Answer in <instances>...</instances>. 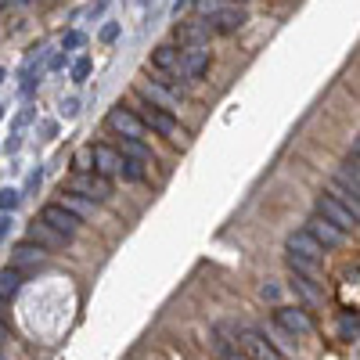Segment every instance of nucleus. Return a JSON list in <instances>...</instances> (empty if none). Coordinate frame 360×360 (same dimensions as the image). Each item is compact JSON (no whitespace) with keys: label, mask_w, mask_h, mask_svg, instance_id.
Masks as SVG:
<instances>
[{"label":"nucleus","mask_w":360,"mask_h":360,"mask_svg":"<svg viewBox=\"0 0 360 360\" xmlns=\"http://www.w3.org/2000/svg\"><path fill=\"white\" fill-rule=\"evenodd\" d=\"M328 195H332L335 202H342L349 213H356L360 217V191H349V188H342L339 180H328Z\"/></svg>","instance_id":"aec40b11"},{"label":"nucleus","mask_w":360,"mask_h":360,"mask_svg":"<svg viewBox=\"0 0 360 360\" xmlns=\"http://www.w3.org/2000/svg\"><path fill=\"white\" fill-rule=\"evenodd\" d=\"M69 191H76V195H83V198H90V202H108V198H112V180L86 169V173H76V176L69 180Z\"/></svg>","instance_id":"f257e3e1"},{"label":"nucleus","mask_w":360,"mask_h":360,"mask_svg":"<svg viewBox=\"0 0 360 360\" xmlns=\"http://www.w3.org/2000/svg\"><path fill=\"white\" fill-rule=\"evenodd\" d=\"M288 266L295 270V274H303V278H314V274H317V263H314V259H303V256H292V252H288Z\"/></svg>","instance_id":"393cba45"},{"label":"nucleus","mask_w":360,"mask_h":360,"mask_svg":"<svg viewBox=\"0 0 360 360\" xmlns=\"http://www.w3.org/2000/svg\"><path fill=\"white\" fill-rule=\"evenodd\" d=\"M274 321L285 328V332H292V335H310L314 332V321L307 317V310H295V307H281L274 314Z\"/></svg>","instance_id":"f8f14e48"},{"label":"nucleus","mask_w":360,"mask_h":360,"mask_svg":"<svg viewBox=\"0 0 360 360\" xmlns=\"http://www.w3.org/2000/svg\"><path fill=\"white\" fill-rule=\"evenodd\" d=\"M47 259V252H44V245H37V242H22V245H15V252H11V266L15 270H22V266H40Z\"/></svg>","instance_id":"2eb2a0df"},{"label":"nucleus","mask_w":360,"mask_h":360,"mask_svg":"<svg viewBox=\"0 0 360 360\" xmlns=\"http://www.w3.org/2000/svg\"><path fill=\"white\" fill-rule=\"evenodd\" d=\"M224 360H249V356H245V353H234V349H227V353H224Z\"/></svg>","instance_id":"c9c22d12"},{"label":"nucleus","mask_w":360,"mask_h":360,"mask_svg":"<svg viewBox=\"0 0 360 360\" xmlns=\"http://www.w3.org/2000/svg\"><path fill=\"white\" fill-rule=\"evenodd\" d=\"M58 112H62V119H76V115H79V101H76V98H62Z\"/></svg>","instance_id":"7c9ffc66"},{"label":"nucleus","mask_w":360,"mask_h":360,"mask_svg":"<svg viewBox=\"0 0 360 360\" xmlns=\"http://www.w3.org/2000/svg\"><path fill=\"white\" fill-rule=\"evenodd\" d=\"M58 134V123H44V137H54Z\"/></svg>","instance_id":"e433bc0d"},{"label":"nucleus","mask_w":360,"mask_h":360,"mask_svg":"<svg viewBox=\"0 0 360 360\" xmlns=\"http://www.w3.org/2000/svg\"><path fill=\"white\" fill-rule=\"evenodd\" d=\"M8 339H11V332H8V324L0 321V342H8Z\"/></svg>","instance_id":"4c0bfd02"},{"label":"nucleus","mask_w":360,"mask_h":360,"mask_svg":"<svg viewBox=\"0 0 360 360\" xmlns=\"http://www.w3.org/2000/svg\"><path fill=\"white\" fill-rule=\"evenodd\" d=\"M119 155H127V159H141V162H152V148H148L141 137H123V152Z\"/></svg>","instance_id":"412c9836"},{"label":"nucleus","mask_w":360,"mask_h":360,"mask_svg":"<svg viewBox=\"0 0 360 360\" xmlns=\"http://www.w3.org/2000/svg\"><path fill=\"white\" fill-rule=\"evenodd\" d=\"M137 119L144 123V130H155L159 137H169V141H180L176 134H180V127H176V119H173V112H162V108H155V105H141L137 108Z\"/></svg>","instance_id":"f03ea898"},{"label":"nucleus","mask_w":360,"mask_h":360,"mask_svg":"<svg viewBox=\"0 0 360 360\" xmlns=\"http://www.w3.org/2000/svg\"><path fill=\"white\" fill-rule=\"evenodd\" d=\"M307 234H314L324 249H335V245H342V242H346V231H339L335 224H328V220H324V217H317V213L307 220Z\"/></svg>","instance_id":"1a4fd4ad"},{"label":"nucleus","mask_w":360,"mask_h":360,"mask_svg":"<svg viewBox=\"0 0 360 360\" xmlns=\"http://www.w3.org/2000/svg\"><path fill=\"white\" fill-rule=\"evenodd\" d=\"M8 231H11V213H8V217H0V242L8 238Z\"/></svg>","instance_id":"f704fd0d"},{"label":"nucleus","mask_w":360,"mask_h":360,"mask_svg":"<svg viewBox=\"0 0 360 360\" xmlns=\"http://www.w3.org/2000/svg\"><path fill=\"white\" fill-rule=\"evenodd\" d=\"M0 314H8V299L4 295H0Z\"/></svg>","instance_id":"58836bf2"},{"label":"nucleus","mask_w":360,"mask_h":360,"mask_svg":"<svg viewBox=\"0 0 360 360\" xmlns=\"http://www.w3.org/2000/svg\"><path fill=\"white\" fill-rule=\"evenodd\" d=\"M332 180H339L342 188H349V191H360V169H356V144H353V155L342 162V169L332 176Z\"/></svg>","instance_id":"a211bd4d"},{"label":"nucleus","mask_w":360,"mask_h":360,"mask_svg":"<svg viewBox=\"0 0 360 360\" xmlns=\"http://www.w3.org/2000/svg\"><path fill=\"white\" fill-rule=\"evenodd\" d=\"M98 37H101V44H115L119 40V22H105Z\"/></svg>","instance_id":"473e14b6"},{"label":"nucleus","mask_w":360,"mask_h":360,"mask_svg":"<svg viewBox=\"0 0 360 360\" xmlns=\"http://www.w3.org/2000/svg\"><path fill=\"white\" fill-rule=\"evenodd\" d=\"M40 220H44V224H51L58 234H65V238H72V234L79 231V224H83L79 217H72V213H69L65 205H47L44 213H40Z\"/></svg>","instance_id":"6e6552de"},{"label":"nucleus","mask_w":360,"mask_h":360,"mask_svg":"<svg viewBox=\"0 0 360 360\" xmlns=\"http://www.w3.org/2000/svg\"><path fill=\"white\" fill-rule=\"evenodd\" d=\"M58 205H65L72 217L83 220V217L94 213V205H98V202H90V198H83V195H76V191H62V202H58Z\"/></svg>","instance_id":"6ab92c4d"},{"label":"nucleus","mask_w":360,"mask_h":360,"mask_svg":"<svg viewBox=\"0 0 360 360\" xmlns=\"http://www.w3.org/2000/svg\"><path fill=\"white\" fill-rule=\"evenodd\" d=\"M0 360H4V356H0Z\"/></svg>","instance_id":"c03bdc74"},{"label":"nucleus","mask_w":360,"mask_h":360,"mask_svg":"<svg viewBox=\"0 0 360 360\" xmlns=\"http://www.w3.org/2000/svg\"><path fill=\"white\" fill-rule=\"evenodd\" d=\"M108 127H112L119 137H141V134H144V123L137 119V112H130V108H123V105L108 112Z\"/></svg>","instance_id":"9b49d317"},{"label":"nucleus","mask_w":360,"mask_h":360,"mask_svg":"<svg viewBox=\"0 0 360 360\" xmlns=\"http://www.w3.org/2000/svg\"><path fill=\"white\" fill-rule=\"evenodd\" d=\"M152 65H155V69H162V72H173V76H176L180 51H176L173 44H159V47L152 51Z\"/></svg>","instance_id":"f3484780"},{"label":"nucleus","mask_w":360,"mask_h":360,"mask_svg":"<svg viewBox=\"0 0 360 360\" xmlns=\"http://www.w3.org/2000/svg\"><path fill=\"white\" fill-rule=\"evenodd\" d=\"M288 252L292 256H303V259H314V263H321L324 259V245L317 242L314 234H307V231H295V234H288Z\"/></svg>","instance_id":"9d476101"},{"label":"nucleus","mask_w":360,"mask_h":360,"mask_svg":"<svg viewBox=\"0 0 360 360\" xmlns=\"http://www.w3.org/2000/svg\"><path fill=\"white\" fill-rule=\"evenodd\" d=\"M242 353L249 356V360H281V353H278V346L270 342V339H263L259 332H252V328H245L242 332Z\"/></svg>","instance_id":"423d86ee"},{"label":"nucleus","mask_w":360,"mask_h":360,"mask_svg":"<svg viewBox=\"0 0 360 360\" xmlns=\"http://www.w3.org/2000/svg\"><path fill=\"white\" fill-rule=\"evenodd\" d=\"M0 119H4V105H0Z\"/></svg>","instance_id":"37998d69"},{"label":"nucleus","mask_w":360,"mask_h":360,"mask_svg":"<svg viewBox=\"0 0 360 360\" xmlns=\"http://www.w3.org/2000/svg\"><path fill=\"white\" fill-rule=\"evenodd\" d=\"M8 4H11V0H0V11H4V8H8Z\"/></svg>","instance_id":"ea45409f"},{"label":"nucleus","mask_w":360,"mask_h":360,"mask_svg":"<svg viewBox=\"0 0 360 360\" xmlns=\"http://www.w3.org/2000/svg\"><path fill=\"white\" fill-rule=\"evenodd\" d=\"M209 22V29H213V33H220V37H227V33H238V29H242L245 22H249V15H245V4H227L213 15V18H205Z\"/></svg>","instance_id":"20e7f679"},{"label":"nucleus","mask_w":360,"mask_h":360,"mask_svg":"<svg viewBox=\"0 0 360 360\" xmlns=\"http://www.w3.org/2000/svg\"><path fill=\"white\" fill-rule=\"evenodd\" d=\"M231 4H249V0H231Z\"/></svg>","instance_id":"a19ab883"},{"label":"nucleus","mask_w":360,"mask_h":360,"mask_svg":"<svg viewBox=\"0 0 360 360\" xmlns=\"http://www.w3.org/2000/svg\"><path fill=\"white\" fill-rule=\"evenodd\" d=\"M141 94L148 98V105H155V108H162V112H176V94L173 90H166L162 83H141Z\"/></svg>","instance_id":"4468645a"},{"label":"nucleus","mask_w":360,"mask_h":360,"mask_svg":"<svg viewBox=\"0 0 360 360\" xmlns=\"http://www.w3.org/2000/svg\"><path fill=\"white\" fill-rule=\"evenodd\" d=\"M119 176H127V180H134V184H141V180H144L148 173H144V162H141V159H127V155H119Z\"/></svg>","instance_id":"5701e85b"},{"label":"nucleus","mask_w":360,"mask_h":360,"mask_svg":"<svg viewBox=\"0 0 360 360\" xmlns=\"http://www.w3.org/2000/svg\"><path fill=\"white\" fill-rule=\"evenodd\" d=\"M90 69H94V65H90V58H76V62H72V83H86Z\"/></svg>","instance_id":"cd10ccee"},{"label":"nucleus","mask_w":360,"mask_h":360,"mask_svg":"<svg viewBox=\"0 0 360 360\" xmlns=\"http://www.w3.org/2000/svg\"><path fill=\"white\" fill-rule=\"evenodd\" d=\"M83 44H86V37L72 29V33H65V40H62V51H79Z\"/></svg>","instance_id":"2f4dec72"},{"label":"nucleus","mask_w":360,"mask_h":360,"mask_svg":"<svg viewBox=\"0 0 360 360\" xmlns=\"http://www.w3.org/2000/svg\"><path fill=\"white\" fill-rule=\"evenodd\" d=\"M18 202H22V191H15V188H4V191H0V209H4V213H15Z\"/></svg>","instance_id":"bb28decb"},{"label":"nucleus","mask_w":360,"mask_h":360,"mask_svg":"<svg viewBox=\"0 0 360 360\" xmlns=\"http://www.w3.org/2000/svg\"><path fill=\"white\" fill-rule=\"evenodd\" d=\"M314 213H317V217H324L328 224H335L339 231H353V227H356V220H360L356 213H349V209H346L342 202H335L332 195H321V198H317V205H314Z\"/></svg>","instance_id":"7ed1b4c3"},{"label":"nucleus","mask_w":360,"mask_h":360,"mask_svg":"<svg viewBox=\"0 0 360 360\" xmlns=\"http://www.w3.org/2000/svg\"><path fill=\"white\" fill-rule=\"evenodd\" d=\"M29 242H37V245H65L69 242V238L65 234H58L51 224H29Z\"/></svg>","instance_id":"dca6fc26"},{"label":"nucleus","mask_w":360,"mask_h":360,"mask_svg":"<svg viewBox=\"0 0 360 360\" xmlns=\"http://www.w3.org/2000/svg\"><path fill=\"white\" fill-rule=\"evenodd\" d=\"M217 33L209 29V22L205 18H195V22H180L176 29H173V40L180 44V47H205L209 40H213Z\"/></svg>","instance_id":"39448f33"},{"label":"nucleus","mask_w":360,"mask_h":360,"mask_svg":"<svg viewBox=\"0 0 360 360\" xmlns=\"http://www.w3.org/2000/svg\"><path fill=\"white\" fill-rule=\"evenodd\" d=\"M18 288H22V270H15V266H4V270H0V295H4V299H11Z\"/></svg>","instance_id":"4be33fe9"},{"label":"nucleus","mask_w":360,"mask_h":360,"mask_svg":"<svg viewBox=\"0 0 360 360\" xmlns=\"http://www.w3.org/2000/svg\"><path fill=\"white\" fill-rule=\"evenodd\" d=\"M40 176H44V173H40V166H37L33 173H29V184H25V188H29V191H33V188H40Z\"/></svg>","instance_id":"72a5a7b5"},{"label":"nucleus","mask_w":360,"mask_h":360,"mask_svg":"<svg viewBox=\"0 0 360 360\" xmlns=\"http://www.w3.org/2000/svg\"><path fill=\"white\" fill-rule=\"evenodd\" d=\"M90 155H94V173H101V176H119V152L115 148H108V144H94L90 148Z\"/></svg>","instance_id":"ddd939ff"},{"label":"nucleus","mask_w":360,"mask_h":360,"mask_svg":"<svg viewBox=\"0 0 360 360\" xmlns=\"http://www.w3.org/2000/svg\"><path fill=\"white\" fill-rule=\"evenodd\" d=\"M209 62H213V54H209V51H202V47H184V51H180L176 76H184V79H198V76L209 69Z\"/></svg>","instance_id":"0eeeda50"},{"label":"nucleus","mask_w":360,"mask_h":360,"mask_svg":"<svg viewBox=\"0 0 360 360\" xmlns=\"http://www.w3.org/2000/svg\"><path fill=\"white\" fill-rule=\"evenodd\" d=\"M292 288H295L299 295H303V299H307V303H317V299H321V288L314 285V278H303V274H295V281H292Z\"/></svg>","instance_id":"b1692460"},{"label":"nucleus","mask_w":360,"mask_h":360,"mask_svg":"<svg viewBox=\"0 0 360 360\" xmlns=\"http://www.w3.org/2000/svg\"><path fill=\"white\" fill-rule=\"evenodd\" d=\"M72 166H76V173L94 169V155H90V148H79V152H76V159H72Z\"/></svg>","instance_id":"c85d7f7f"},{"label":"nucleus","mask_w":360,"mask_h":360,"mask_svg":"<svg viewBox=\"0 0 360 360\" xmlns=\"http://www.w3.org/2000/svg\"><path fill=\"white\" fill-rule=\"evenodd\" d=\"M191 4H195V15H198V18H213V15L227 4V0H191Z\"/></svg>","instance_id":"a878e982"},{"label":"nucleus","mask_w":360,"mask_h":360,"mask_svg":"<svg viewBox=\"0 0 360 360\" xmlns=\"http://www.w3.org/2000/svg\"><path fill=\"white\" fill-rule=\"evenodd\" d=\"M339 332H342V339H346V342H353V339H356V314H353V317H349V314L342 317Z\"/></svg>","instance_id":"c756f323"},{"label":"nucleus","mask_w":360,"mask_h":360,"mask_svg":"<svg viewBox=\"0 0 360 360\" xmlns=\"http://www.w3.org/2000/svg\"><path fill=\"white\" fill-rule=\"evenodd\" d=\"M0 83H4V69H0Z\"/></svg>","instance_id":"79ce46f5"}]
</instances>
